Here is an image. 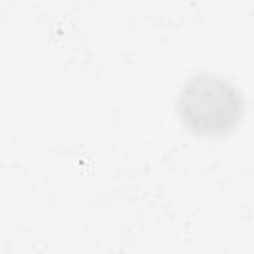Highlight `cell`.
Returning <instances> with one entry per match:
<instances>
[{
	"mask_svg": "<svg viewBox=\"0 0 254 254\" xmlns=\"http://www.w3.org/2000/svg\"><path fill=\"white\" fill-rule=\"evenodd\" d=\"M185 101V115L202 127V131L210 129H224L238 111V99L234 91H228L216 79H198L189 83L187 91L183 93Z\"/></svg>",
	"mask_w": 254,
	"mask_h": 254,
	"instance_id": "1",
	"label": "cell"
}]
</instances>
